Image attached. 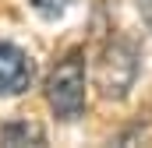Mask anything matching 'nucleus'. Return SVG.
Returning a JSON list of instances; mask_svg holds the SVG:
<instances>
[{"mask_svg":"<svg viewBox=\"0 0 152 148\" xmlns=\"http://www.w3.org/2000/svg\"><path fill=\"white\" fill-rule=\"evenodd\" d=\"M46 102L57 120L71 123L85 113V53L71 49L46 78Z\"/></svg>","mask_w":152,"mask_h":148,"instance_id":"1","label":"nucleus"},{"mask_svg":"<svg viewBox=\"0 0 152 148\" xmlns=\"http://www.w3.org/2000/svg\"><path fill=\"white\" fill-rule=\"evenodd\" d=\"M134 74H138V49L127 42V39H110L96 60V88L103 99L120 102L127 99L131 85H134Z\"/></svg>","mask_w":152,"mask_h":148,"instance_id":"2","label":"nucleus"},{"mask_svg":"<svg viewBox=\"0 0 152 148\" xmlns=\"http://www.w3.org/2000/svg\"><path fill=\"white\" fill-rule=\"evenodd\" d=\"M32 78H36V67H32L28 53L18 49L14 42H0V95L7 99V95L28 92Z\"/></svg>","mask_w":152,"mask_h":148,"instance_id":"3","label":"nucleus"},{"mask_svg":"<svg viewBox=\"0 0 152 148\" xmlns=\"http://www.w3.org/2000/svg\"><path fill=\"white\" fill-rule=\"evenodd\" d=\"M46 134L39 123H28V120H11L0 127V145H42Z\"/></svg>","mask_w":152,"mask_h":148,"instance_id":"4","label":"nucleus"},{"mask_svg":"<svg viewBox=\"0 0 152 148\" xmlns=\"http://www.w3.org/2000/svg\"><path fill=\"white\" fill-rule=\"evenodd\" d=\"M32 11H36L42 21H57V18H64L71 7H75V0H25Z\"/></svg>","mask_w":152,"mask_h":148,"instance_id":"5","label":"nucleus"},{"mask_svg":"<svg viewBox=\"0 0 152 148\" xmlns=\"http://www.w3.org/2000/svg\"><path fill=\"white\" fill-rule=\"evenodd\" d=\"M138 14H142V21H145V28L152 32V0H138Z\"/></svg>","mask_w":152,"mask_h":148,"instance_id":"6","label":"nucleus"}]
</instances>
